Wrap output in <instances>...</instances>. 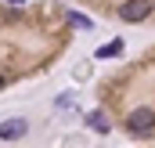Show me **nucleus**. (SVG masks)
Returning <instances> with one entry per match:
<instances>
[{
	"mask_svg": "<svg viewBox=\"0 0 155 148\" xmlns=\"http://www.w3.org/2000/svg\"><path fill=\"white\" fill-rule=\"evenodd\" d=\"M126 130H130L134 137L152 134V130H155V109H134L130 116H126Z\"/></svg>",
	"mask_w": 155,
	"mask_h": 148,
	"instance_id": "obj_1",
	"label": "nucleus"
},
{
	"mask_svg": "<svg viewBox=\"0 0 155 148\" xmlns=\"http://www.w3.org/2000/svg\"><path fill=\"white\" fill-rule=\"evenodd\" d=\"M152 11H155V0H126L119 7V18L123 22H144Z\"/></svg>",
	"mask_w": 155,
	"mask_h": 148,
	"instance_id": "obj_2",
	"label": "nucleus"
},
{
	"mask_svg": "<svg viewBox=\"0 0 155 148\" xmlns=\"http://www.w3.org/2000/svg\"><path fill=\"white\" fill-rule=\"evenodd\" d=\"M25 130H29V123H25L22 116H15V119H4V123H0V141H18Z\"/></svg>",
	"mask_w": 155,
	"mask_h": 148,
	"instance_id": "obj_3",
	"label": "nucleus"
},
{
	"mask_svg": "<svg viewBox=\"0 0 155 148\" xmlns=\"http://www.w3.org/2000/svg\"><path fill=\"white\" fill-rule=\"evenodd\" d=\"M123 54V40H108L105 47H97V58H119Z\"/></svg>",
	"mask_w": 155,
	"mask_h": 148,
	"instance_id": "obj_4",
	"label": "nucleus"
},
{
	"mask_svg": "<svg viewBox=\"0 0 155 148\" xmlns=\"http://www.w3.org/2000/svg\"><path fill=\"white\" fill-rule=\"evenodd\" d=\"M69 22H72V25H79V29H90V25H94V22H90L87 15H76V11L69 15Z\"/></svg>",
	"mask_w": 155,
	"mask_h": 148,
	"instance_id": "obj_5",
	"label": "nucleus"
},
{
	"mask_svg": "<svg viewBox=\"0 0 155 148\" xmlns=\"http://www.w3.org/2000/svg\"><path fill=\"white\" fill-rule=\"evenodd\" d=\"M90 126H94V130H108V119H105L101 112H94V116H90Z\"/></svg>",
	"mask_w": 155,
	"mask_h": 148,
	"instance_id": "obj_6",
	"label": "nucleus"
},
{
	"mask_svg": "<svg viewBox=\"0 0 155 148\" xmlns=\"http://www.w3.org/2000/svg\"><path fill=\"white\" fill-rule=\"evenodd\" d=\"M7 4H25V0H7Z\"/></svg>",
	"mask_w": 155,
	"mask_h": 148,
	"instance_id": "obj_7",
	"label": "nucleus"
},
{
	"mask_svg": "<svg viewBox=\"0 0 155 148\" xmlns=\"http://www.w3.org/2000/svg\"><path fill=\"white\" fill-rule=\"evenodd\" d=\"M4 83H7V79H4V76H0V87H4Z\"/></svg>",
	"mask_w": 155,
	"mask_h": 148,
	"instance_id": "obj_8",
	"label": "nucleus"
}]
</instances>
